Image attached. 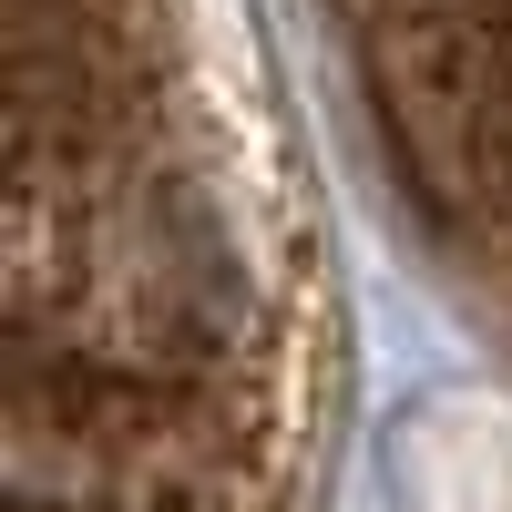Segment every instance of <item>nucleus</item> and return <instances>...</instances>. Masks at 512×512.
<instances>
[{
  "instance_id": "obj_1",
  "label": "nucleus",
  "mask_w": 512,
  "mask_h": 512,
  "mask_svg": "<svg viewBox=\"0 0 512 512\" xmlns=\"http://www.w3.org/2000/svg\"><path fill=\"white\" fill-rule=\"evenodd\" d=\"M328 21L420 164L512 216V0H328Z\"/></svg>"
},
{
  "instance_id": "obj_2",
  "label": "nucleus",
  "mask_w": 512,
  "mask_h": 512,
  "mask_svg": "<svg viewBox=\"0 0 512 512\" xmlns=\"http://www.w3.org/2000/svg\"><path fill=\"white\" fill-rule=\"evenodd\" d=\"M420 502L512 512V400H441L420 420Z\"/></svg>"
}]
</instances>
